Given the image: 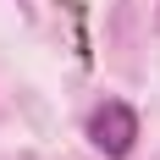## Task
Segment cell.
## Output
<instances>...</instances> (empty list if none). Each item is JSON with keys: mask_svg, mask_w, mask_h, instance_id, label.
<instances>
[{"mask_svg": "<svg viewBox=\"0 0 160 160\" xmlns=\"http://www.w3.org/2000/svg\"><path fill=\"white\" fill-rule=\"evenodd\" d=\"M88 138H94L99 155H132V144H138V111L132 105H122V99H105V105H94V116H88Z\"/></svg>", "mask_w": 160, "mask_h": 160, "instance_id": "6da1fadb", "label": "cell"}]
</instances>
